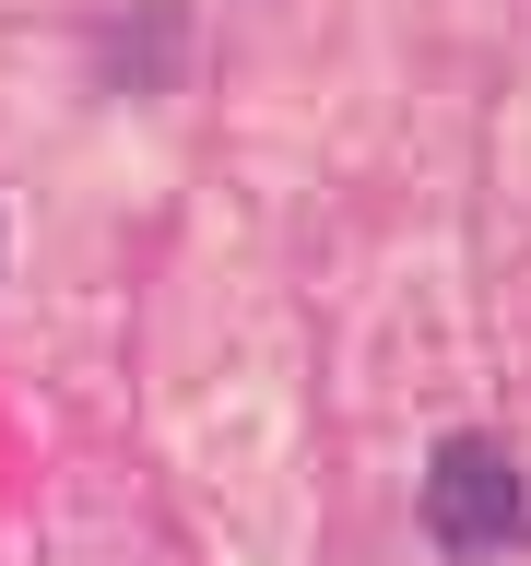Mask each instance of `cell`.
Wrapping results in <instances>:
<instances>
[{
  "label": "cell",
  "mask_w": 531,
  "mask_h": 566,
  "mask_svg": "<svg viewBox=\"0 0 531 566\" xmlns=\"http://www.w3.org/2000/svg\"><path fill=\"white\" fill-rule=\"evenodd\" d=\"M425 520H437V543H449V555H508V543L531 531L520 460L496 449V437H449V449H437V472H425Z\"/></svg>",
  "instance_id": "1"
}]
</instances>
